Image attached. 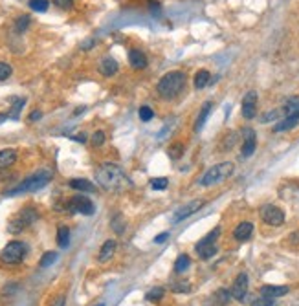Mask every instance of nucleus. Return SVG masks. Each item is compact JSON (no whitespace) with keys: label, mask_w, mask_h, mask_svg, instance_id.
Wrapping results in <instances>:
<instances>
[{"label":"nucleus","mask_w":299,"mask_h":306,"mask_svg":"<svg viewBox=\"0 0 299 306\" xmlns=\"http://www.w3.org/2000/svg\"><path fill=\"white\" fill-rule=\"evenodd\" d=\"M97 184L105 189V191H123L129 187V178H127L125 171L116 165V163H101L99 169L96 171Z\"/></svg>","instance_id":"f257e3e1"},{"label":"nucleus","mask_w":299,"mask_h":306,"mask_svg":"<svg viewBox=\"0 0 299 306\" xmlns=\"http://www.w3.org/2000/svg\"><path fill=\"white\" fill-rule=\"evenodd\" d=\"M54 178V171L52 169H39L35 174L28 176L26 180H22L17 187H13L9 191H6V196H15V194H22V192H33L39 191L42 187L50 184V180Z\"/></svg>","instance_id":"f03ea898"},{"label":"nucleus","mask_w":299,"mask_h":306,"mask_svg":"<svg viewBox=\"0 0 299 306\" xmlns=\"http://www.w3.org/2000/svg\"><path fill=\"white\" fill-rule=\"evenodd\" d=\"M184 86H186V73L174 70V72L165 73V75L160 79L156 90H158V94H160L163 99H173V97H176L180 92L184 90Z\"/></svg>","instance_id":"7ed1b4c3"},{"label":"nucleus","mask_w":299,"mask_h":306,"mask_svg":"<svg viewBox=\"0 0 299 306\" xmlns=\"http://www.w3.org/2000/svg\"><path fill=\"white\" fill-rule=\"evenodd\" d=\"M233 173V163L231 162H222L213 165L211 169H208V173L202 176L200 180V185L204 187H211L217 185V184H222L224 180H227Z\"/></svg>","instance_id":"20e7f679"},{"label":"nucleus","mask_w":299,"mask_h":306,"mask_svg":"<svg viewBox=\"0 0 299 306\" xmlns=\"http://www.w3.org/2000/svg\"><path fill=\"white\" fill-rule=\"evenodd\" d=\"M26 251H28V247H26L24 242H20V240H13L9 242L2 251H0V260L4 262V264H20L26 257Z\"/></svg>","instance_id":"39448f33"},{"label":"nucleus","mask_w":299,"mask_h":306,"mask_svg":"<svg viewBox=\"0 0 299 306\" xmlns=\"http://www.w3.org/2000/svg\"><path fill=\"white\" fill-rule=\"evenodd\" d=\"M37 218H39V213H37V209H33V207H24V209L20 211L17 216H13L11 220H9V226H7V231L13 235L20 233V231H24L28 226H31V224L35 222Z\"/></svg>","instance_id":"423d86ee"},{"label":"nucleus","mask_w":299,"mask_h":306,"mask_svg":"<svg viewBox=\"0 0 299 306\" xmlns=\"http://www.w3.org/2000/svg\"><path fill=\"white\" fill-rule=\"evenodd\" d=\"M219 235H221V228H215L211 229L210 233L206 235L200 242H198L197 246H195V251L200 255V258H204V260H208V258H211L213 255L217 253V239H219Z\"/></svg>","instance_id":"0eeeda50"},{"label":"nucleus","mask_w":299,"mask_h":306,"mask_svg":"<svg viewBox=\"0 0 299 306\" xmlns=\"http://www.w3.org/2000/svg\"><path fill=\"white\" fill-rule=\"evenodd\" d=\"M66 209L70 211V213H79V215H94V211H96V207H94V202L90 198H86V196H83V194H77V196H72V198L66 202Z\"/></svg>","instance_id":"6e6552de"},{"label":"nucleus","mask_w":299,"mask_h":306,"mask_svg":"<svg viewBox=\"0 0 299 306\" xmlns=\"http://www.w3.org/2000/svg\"><path fill=\"white\" fill-rule=\"evenodd\" d=\"M261 218H263L264 224H268V226H281L285 222V213L283 209L279 207H275V205H263L261 207Z\"/></svg>","instance_id":"1a4fd4ad"},{"label":"nucleus","mask_w":299,"mask_h":306,"mask_svg":"<svg viewBox=\"0 0 299 306\" xmlns=\"http://www.w3.org/2000/svg\"><path fill=\"white\" fill-rule=\"evenodd\" d=\"M257 114V92H248L242 99V118L244 120H253Z\"/></svg>","instance_id":"9d476101"},{"label":"nucleus","mask_w":299,"mask_h":306,"mask_svg":"<svg viewBox=\"0 0 299 306\" xmlns=\"http://www.w3.org/2000/svg\"><path fill=\"white\" fill-rule=\"evenodd\" d=\"M248 294V273L242 271L237 275V279L233 281V286H231V297L237 301H242Z\"/></svg>","instance_id":"9b49d317"},{"label":"nucleus","mask_w":299,"mask_h":306,"mask_svg":"<svg viewBox=\"0 0 299 306\" xmlns=\"http://www.w3.org/2000/svg\"><path fill=\"white\" fill-rule=\"evenodd\" d=\"M202 205H204L202 200H193V202H187L186 205H182V207H180V209L174 213L173 220H174V222H182L184 218L191 216L193 213H197L198 209H202Z\"/></svg>","instance_id":"f8f14e48"},{"label":"nucleus","mask_w":299,"mask_h":306,"mask_svg":"<svg viewBox=\"0 0 299 306\" xmlns=\"http://www.w3.org/2000/svg\"><path fill=\"white\" fill-rule=\"evenodd\" d=\"M255 147H257V138H255V132L251 128H244V143H242V156L250 158L253 152H255Z\"/></svg>","instance_id":"ddd939ff"},{"label":"nucleus","mask_w":299,"mask_h":306,"mask_svg":"<svg viewBox=\"0 0 299 306\" xmlns=\"http://www.w3.org/2000/svg\"><path fill=\"white\" fill-rule=\"evenodd\" d=\"M129 62H131V66L134 70H144L147 66V57L144 55V52H140V50L132 48L129 52Z\"/></svg>","instance_id":"4468645a"},{"label":"nucleus","mask_w":299,"mask_h":306,"mask_svg":"<svg viewBox=\"0 0 299 306\" xmlns=\"http://www.w3.org/2000/svg\"><path fill=\"white\" fill-rule=\"evenodd\" d=\"M283 114L285 118H299V96L288 97L283 105Z\"/></svg>","instance_id":"2eb2a0df"},{"label":"nucleus","mask_w":299,"mask_h":306,"mask_svg":"<svg viewBox=\"0 0 299 306\" xmlns=\"http://www.w3.org/2000/svg\"><path fill=\"white\" fill-rule=\"evenodd\" d=\"M288 294V286H274V284H264L261 288V295L263 297H270V299H275V297H283V295Z\"/></svg>","instance_id":"dca6fc26"},{"label":"nucleus","mask_w":299,"mask_h":306,"mask_svg":"<svg viewBox=\"0 0 299 306\" xmlns=\"http://www.w3.org/2000/svg\"><path fill=\"white\" fill-rule=\"evenodd\" d=\"M116 72H118V62H116L112 57H105V59L99 62V73H101V75L112 77Z\"/></svg>","instance_id":"f3484780"},{"label":"nucleus","mask_w":299,"mask_h":306,"mask_svg":"<svg viewBox=\"0 0 299 306\" xmlns=\"http://www.w3.org/2000/svg\"><path fill=\"white\" fill-rule=\"evenodd\" d=\"M114 251H116V240H105V244L101 246V249H99V255H97V260L99 262H107V260H110L114 255Z\"/></svg>","instance_id":"a211bd4d"},{"label":"nucleus","mask_w":299,"mask_h":306,"mask_svg":"<svg viewBox=\"0 0 299 306\" xmlns=\"http://www.w3.org/2000/svg\"><path fill=\"white\" fill-rule=\"evenodd\" d=\"M251 233H253V224H251V222H240L239 226L235 228L233 237L237 240H240V242H244V240L250 239Z\"/></svg>","instance_id":"6ab92c4d"},{"label":"nucleus","mask_w":299,"mask_h":306,"mask_svg":"<svg viewBox=\"0 0 299 306\" xmlns=\"http://www.w3.org/2000/svg\"><path fill=\"white\" fill-rule=\"evenodd\" d=\"M15 162H17V150H15V149L0 150V169L11 167Z\"/></svg>","instance_id":"aec40b11"},{"label":"nucleus","mask_w":299,"mask_h":306,"mask_svg":"<svg viewBox=\"0 0 299 306\" xmlns=\"http://www.w3.org/2000/svg\"><path fill=\"white\" fill-rule=\"evenodd\" d=\"M68 185L72 189H77V191H84V192H94L96 191V185L92 182L84 180V178H74V180L68 182Z\"/></svg>","instance_id":"412c9836"},{"label":"nucleus","mask_w":299,"mask_h":306,"mask_svg":"<svg viewBox=\"0 0 299 306\" xmlns=\"http://www.w3.org/2000/svg\"><path fill=\"white\" fill-rule=\"evenodd\" d=\"M211 107H213V105H211L210 101L204 103L202 110H200V114H198L197 121H195V130H197V132H200V130H202L204 123H206V120H208V116H210V112H211Z\"/></svg>","instance_id":"4be33fe9"},{"label":"nucleus","mask_w":299,"mask_h":306,"mask_svg":"<svg viewBox=\"0 0 299 306\" xmlns=\"http://www.w3.org/2000/svg\"><path fill=\"white\" fill-rule=\"evenodd\" d=\"M298 123H299V118H285V120H281L277 125L274 126V132H285V130H290V128H294Z\"/></svg>","instance_id":"5701e85b"},{"label":"nucleus","mask_w":299,"mask_h":306,"mask_svg":"<svg viewBox=\"0 0 299 306\" xmlns=\"http://www.w3.org/2000/svg\"><path fill=\"white\" fill-rule=\"evenodd\" d=\"M57 244L61 247H68V244H70V229L66 226H59V229H57Z\"/></svg>","instance_id":"b1692460"},{"label":"nucleus","mask_w":299,"mask_h":306,"mask_svg":"<svg viewBox=\"0 0 299 306\" xmlns=\"http://www.w3.org/2000/svg\"><path fill=\"white\" fill-rule=\"evenodd\" d=\"M210 81H211L210 72H208V70H200V72L195 75V88L200 90V88H204V86H208Z\"/></svg>","instance_id":"393cba45"},{"label":"nucleus","mask_w":299,"mask_h":306,"mask_svg":"<svg viewBox=\"0 0 299 306\" xmlns=\"http://www.w3.org/2000/svg\"><path fill=\"white\" fill-rule=\"evenodd\" d=\"M229 297H231V294H229L227 290H219V292L213 295V299H211L213 303H211V305L213 306H226Z\"/></svg>","instance_id":"a878e982"},{"label":"nucleus","mask_w":299,"mask_h":306,"mask_svg":"<svg viewBox=\"0 0 299 306\" xmlns=\"http://www.w3.org/2000/svg\"><path fill=\"white\" fill-rule=\"evenodd\" d=\"M189 266H191L189 255H180V257L176 258V262H174V271H176V273H184V271H187Z\"/></svg>","instance_id":"bb28decb"},{"label":"nucleus","mask_w":299,"mask_h":306,"mask_svg":"<svg viewBox=\"0 0 299 306\" xmlns=\"http://www.w3.org/2000/svg\"><path fill=\"white\" fill-rule=\"evenodd\" d=\"M24 103H26L24 97H13L11 114H9L11 120H18V116H20V110H22V107H24Z\"/></svg>","instance_id":"cd10ccee"},{"label":"nucleus","mask_w":299,"mask_h":306,"mask_svg":"<svg viewBox=\"0 0 299 306\" xmlns=\"http://www.w3.org/2000/svg\"><path fill=\"white\" fill-rule=\"evenodd\" d=\"M163 294H165V290H163L162 286H154V288H152V290H149V292H147V295H145V299L149 301V303H156V301L162 299Z\"/></svg>","instance_id":"c85d7f7f"},{"label":"nucleus","mask_w":299,"mask_h":306,"mask_svg":"<svg viewBox=\"0 0 299 306\" xmlns=\"http://www.w3.org/2000/svg\"><path fill=\"white\" fill-rule=\"evenodd\" d=\"M57 260V253L55 251H48V253H44L41 258V262H39V266L41 268H48V266H52Z\"/></svg>","instance_id":"c756f323"},{"label":"nucleus","mask_w":299,"mask_h":306,"mask_svg":"<svg viewBox=\"0 0 299 306\" xmlns=\"http://www.w3.org/2000/svg\"><path fill=\"white\" fill-rule=\"evenodd\" d=\"M167 152H169V158H171V160H178V158L184 154V145L182 143H173L171 147H169Z\"/></svg>","instance_id":"7c9ffc66"},{"label":"nucleus","mask_w":299,"mask_h":306,"mask_svg":"<svg viewBox=\"0 0 299 306\" xmlns=\"http://www.w3.org/2000/svg\"><path fill=\"white\" fill-rule=\"evenodd\" d=\"M48 0H30V7L33 11H39V13H44L48 9Z\"/></svg>","instance_id":"2f4dec72"},{"label":"nucleus","mask_w":299,"mask_h":306,"mask_svg":"<svg viewBox=\"0 0 299 306\" xmlns=\"http://www.w3.org/2000/svg\"><path fill=\"white\" fill-rule=\"evenodd\" d=\"M28 26H30V17H28V15H22V17L17 18V22H15V30H17L18 33H22Z\"/></svg>","instance_id":"473e14b6"},{"label":"nucleus","mask_w":299,"mask_h":306,"mask_svg":"<svg viewBox=\"0 0 299 306\" xmlns=\"http://www.w3.org/2000/svg\"><path fill=\"white\" fill-rule=\"evenodd\" d=\"M167 184H169L167 178H152V180H150V187H152V189H158V191H163V189L167 187Z\"/></svg>","instance_id":"72a5a7b5"},{"label":"nucleus","mask_w":299,"mask_h":306,"mask_svg":"<svg viewBox=\"0 0 299 306\" xmlns=\"http://www.w3.org/2000/svg\"><path fill=\"white\" fill-rule=\"evenodd\" d=\"M13 68L11 64H7V62H0V81H6L9 75H11Z\"/></svg>","instance_id":"f704fd0d"},{"label":"nucleus","mask_w":299,"mask_h":306,"mask_svg":"<svg viewBox=\"0 0 299 306\" xmlns=\"http://www.w3.org/2000/svg\"><path fill=\"white\" fill-rule=\"evenodd\" d=\"M152 116H154V112H152V108L150 107H142L140 108V120L142 121H150L152 120Z\"/></svg>","instance_id":"c9c22d12"},{"label":"nucleus","mask_w":299,"mask_h":306,"mask_svg":"<svg viewBox=\"0 0 299 306\" xmlns=\"http://www.w3.org/2000/svg\"><path fill=\"white\" fill-rule=\"evenodd\" d=\"M92 143H94V147H101V145L105 143V132H103V130L94 132V136H92Z\"/></svg>","instance_id":"e433bc0d"},{"label":"nucleus","mask_w":299,"mask_h":306,"mask_svg":"<svg viewBox=\"0 0 299 306\" xmlns=\"http://www.w3.org/2000/svg\"><path fill=\"white\" fill-rule=\"evenodd\" d=\"M123 226H125V224H123V218H121V215H118V216H116V218L112 220L114 231H116V233H123V229H125Z\"/></svg>","instance_id":"4c0bfd02"},{"label":"nucleus","mask_w":299,"mask_h":306,"mask_svg":"<svg viewBox=\"0 0 299 306\" xmlns=\"http://www.w3.org/2000/svg\"><path fill=\"white\" fill-rule=\"evenodd\" d=\"M174 292H180V294H186V292H189L191 290V284L189 282H178V284H174L173 286Z\"/></svg>","instance_id":"58836bf2"},{"label":"nucleus","mask_w":299,"mask_h":306,"mask_svg":"<svg viewBox=\"0 0 299 306\" xmlns=\"http://www.w3.org/2000/svg\"><path fill=\"white\" fill-rule=\"evenodd\" d=\"M279 118V110H270L268 114H264L263 118H261V121L263 123H268V121H274V120H277Z\"/></svg>","instance_id":"ea45409f"},{"label":"nucleus","mask_w":299,"mask_h":306,"mask_svg":"<svg viewBox=\"0 0 299 306\" xmlns=\"http://www.w3.org/2000/svg\"><path fill=\"white\" fill-rule=\"evenodd\" d=\"M253 306H275V301L270 299V297H261L259 301L253 303Z\"/></svg>","instance_id":"a19ab883"},{"label":"nucleus","mask_w":299,"mask_h":306,"mask_svg":"<svg viewBox=\"0 0 299 306\" xmlns=\"http://www.w3.org/2000/svg\"><path fill=\"white\" fill-rule=\"evenodd\" d=\"M54 4L61 9H68V7H72L74 0H54Z\"/></svg>","instance_id":"79ce46f5"},{"label":"nucleus","mask_w":299,"mask_h":306,"mask_svg":"<svg viewBox=\"0 0 299 306\" xmlns=\"http://www.w3.org/2000/svg\"><path fill=\"white\" fill-rule=\"evenodd\" d=\"M167 239H169V233H160L154 239V242H156V244H163V242H165Z\"/></svg>","instance_id":"37998d69"},{"label":"nucleus","mask_w":299,"mask_h":306,"mask_svg":"<svg viewBox=\"0 0 299 306\" xmlns=\"http://www.w3.org/2000/svg\"><path fill=\"white\" fill-rule=\"evenodd\" d=\"M288 242H292V244H299V229L298 231H294V233L288 237Z\"/></svg>","instance_id":"c03bdc74"},{"label":"nucleus","mask_w":299,"mask_h":306,"mask_svg":"<svg viewBox=\"0 0 299 306\" xmlns=\"http://www.w3.org/2000/svg\"><path fill=\"white\" fill-rule=\"evenodd\" d=\"M150 11H160V2H154V0H149Z\"/></svg>","instance_id":"a18cd8bd"},{"label":"nucleus","mask_w":299,"mask_h":306,"mask_svg":"<svg viewBox=\"0 0 299 306\" xmlns=\"http://www.w3.org/2000/svg\"><path fill=\"white\" fill-rule=\"evenodd\" d=\"M41 118H42V114L39 110H35V112H31L30 114V121H37V120H41Z\"/></svg>","instance_id":"49530a36"},{"label":"nucleus","mask_w":299,"mask_h":306,"mask_svg":"<svg viewBox=\"0 0 299 306\" xmlns=\"http://www.w3.org/2000/svg\"><path fill=\"white\" fill-rule=\"evenodd\" d=\"M66 299H65V295H61V297H57V301L54 303V306H65Z\"/></svg>","instance_id":"de8ad7c7"},{"label":"nucleus","mask_w":299,"mask_h":306,"mask_svg":"<svg viewBox=\"0 0 299 306\" xmlns=\"http://www.w3.org/2000/svg\"><path fill=\"white\" fill-rule=\"evenodd\" d=\"M75 141H79V143H84V141H86V136H84V134H81V136H75Z\"/></svg>","instance_id":"09e8293b"},{"label":"nucleus","mask_w":299,"mask_h":306,"mask_svg":"<svg viewBox=\"0 0 299 306\" xmlns=\"http://www.w3.org/2000/svg\"><path fill=\"white\" fill-rule=\"evenodd\" d=\"M7 118H9V114H0V123H4Z\"/></svg>","instance_id":"8fccbe9b"},{"label":"nucleus","mask_w":299,"mask_h":306,"mask_svg":"<svg viewBox=\"0 0 299 306\" xmlns=\"http://www.w3.org/2000/svg\"><path fill=\"white\" fill-rule=\"evenodd\" d=\"M94 306H105V305H103V303H97V305H94Z\"/></svg>","instance_id":"3c124183"}]
</instances>
